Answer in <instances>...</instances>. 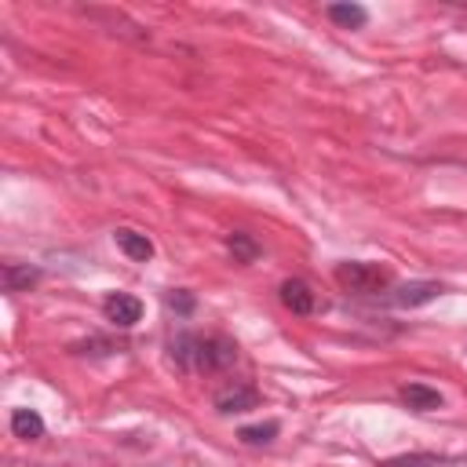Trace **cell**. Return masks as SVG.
<instances>
[{"mask_svg":"<svg viewBox=\"0 0 467 467\" xmlns=\"http://www.w3.org/2000/svg\"><path fill=\"white\" fill-rule=\"evenodd\" d=\"M255 401H259V394L252 387H241V383H234V387L215 394V409L219 412H244V409H255Z\"/></svg>","mask_w":467,"mask_h":467,"instance_id":"cell-6","label":"cell"},{"mask_svg":"<svg viewBox=\"0 0 467 467\" xmlns=\"http://www.w3.org/2000/svg\"><path fill=\"white\" fill-rule=\"evenodd\" d=\"M11 431H15L18 438L33 441V438L44 434V420H40L33 409H15V412H11Z\"/></svg>","mask_w":467,"mask_h":467,"instance_id":"cell-8","label":"cell"},{"mask_svg":"<svg viewBox=\"0 0 467 467\" xmlns=\"http://www.w3.org/2000/svg\"><path fill=\"white\" fill-rule=\"evenodd\" d=\"M281 303H285L292 314H310V310L317 306V299H314L310 285H306V281H299V277L281 281Z\"/></svg>","mask_w":467,"mask_h":467,"instance_id":"cell-4","label":"cell"},{"mask_svg":"<svg viewBox=\"0 0 467 467\" xmlns=\"http://www.w3.org/2000/svg\"><path fill=\"white\" fill-rule=\"evenodd\" d=\"M401 398L409 401V409H441V394L423 387V383H409L401 387Z\"/></svg>","mask_w":467,"mask_h":467,"instance_id":"cell-9","label":"cell"},{"mask_svg":"<svg viewBox=\"0 0 467 467\" xmlns=\"http://www.w3.org/2000/svg\"><path fill=\"white\" fill-rule=\"evenodd\" d=\"M102 314H106L117 328H131V325L142 317V303H139L135 296H128V292H109V296L102 299Z\"/></svg>","mask_w":467,"mask_h":467,"instance_id":"cell-2","label":"cell"},{"mask_svg":"<svg viewBox=\"0 0 467 467\" xmlns=\"http://www.w3.org/2000/svg\"><path fill=\"white\" fill-rule=\"evenodd\" d=\"M383 467H441V460H438V456H423V452H416V456H398V460H387Z\"/></svg>","mask_w":467,"mask_h":467,"instance_id":"cell-12","label":"cell"},{"mask_svg":"<svg viewBox=\"0 0 467 467\" xmlns=\"http://www.w3.org/2000/svg\"><path fill=\"white\" fill-rule=\"evenodd\" d=\"M226 244H230V252H234V255H237L241 263L255 259V244H252V241H248L244 234H230V241H226Z\"/></svg>","mask_w":467,"mask_h":467,"instance_id":"cell-13","label":"cell"},{"mask_svg":"<svg viewBox=\"0 0 467 467\" xmlns=\"http://www.w3.org/2000/svg\"><path fill=\"white\" fill-rule=\"evenodd\" d=\"M336 281L343 288H350V292H379L390 281V274L383 266H376V263H339L336 266Z\"/></svg>","mask_w":467,"mask_h":467,"instance_id":"cell-1","label":"cell"},{"mask_svg":"<svg viewBox=\"0 0 467 467\" xmlns=\"http://www.w3.org/2000/svg\"><path fill=\"white\" fill-rule=\"evenodd\" d=\"M274 434H277V423H274V420H270V423H259V427H244V431H241V438H244L248 445H263V441H270Z\"/></svg>","mask_w":467,"mask_h":467,"instance_id":"cell-11","label":"cell"},{"mask_svg":"<svg viewBox=\"0 0 467 467\" xmlns=\"http://www.w3.org/2000/svg\"><path fill=\"white\" fill-rule=\"evenodd\" d=\"M237 358V347L230 339H197V365L201 368H223Z\"/></svg>","mask_w":467,"mask_h":467,"instance_id":"cell-3","label":"cell"},{"mask_svg":"<svg viewBox=\"0 0 467 467\" xmlns=\"http://www.w3.org/2000/svg\"><path fill=\"white\" fill-rule=\"evenodd\" d=\"M113 241H117V248L128 255V259H135V263H146L150 255H153V241L146 237V234H139V230H117L113 234Z\"/></svg>","mask_w":467,"mask_h":467,"instance_id":"cell-5","label":"cell"},{"mask_svg":"<svg viewBox=\"0 0 467 467\" xmlns=\"http://www.w3.org/2000/svg\"><path fill=\"white\" fill-rule=\"evenodd\" d=\"M438 296H441V285H434V281H412V285H405L398 292V303L401 306H420V303H431Z\"/></svg>","mask_w":467,"mask_h":467,"instance_id":"cell-7","label":"cell"},{"mask_svg":"<svg viewBox=\"0 0 467 467\" xmlns=\"http://www.w3.org/2000/svg\"><path fill=\"white\" fill-rule=\"evenodd\" d=\"M328 18H332V22H339L343 29H358V26H365V22H368L365 7H358V4H332V7H328Z\"/></svg>","mask_w":467,"mask_h":467,"instance_id":"cell-10","label":"cell"}]
</instances>
